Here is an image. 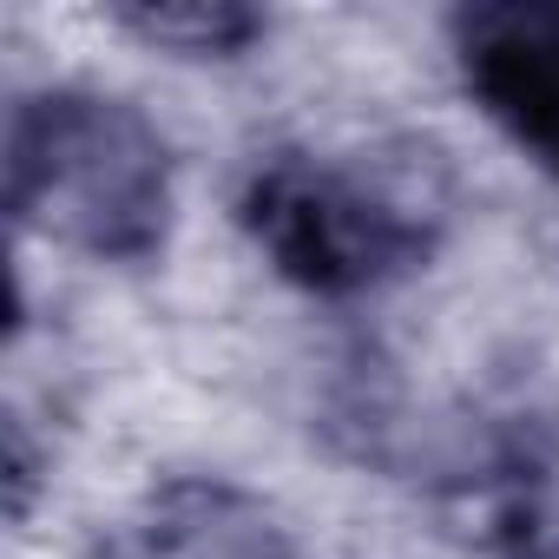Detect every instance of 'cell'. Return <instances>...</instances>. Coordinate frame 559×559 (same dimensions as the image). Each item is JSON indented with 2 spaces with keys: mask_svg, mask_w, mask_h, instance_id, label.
<instances>
[{
  "mask_svg": "<svg viewBox=\"0 0 559 559\" xmlns=\"http://www.w3.org/2000/svg\"><path fill=\"white\" fill-rule=\"evenodd\" d=\"M8 211L93 263H145L171 230V152L132 99L27 93L8 112Z\"/></svg>",
  "mask_w": 559,
  "mask_h": 559,
  "instance_id": "obj_1",
  "label": "cell"
},
{
  "mask_svg": "<svg viewBox=\"0 0 559 559\" xmlns=\"http://www.w3.org/2000/svg\"><path fill=\"white\" fill-rule=\"evenodd\" d=\"M237 217L270 270L323 304L402 284L441 243V211L428 191L323 152H270L243 178Z\"/></svg>",
  "mask_w": 559,
  "mask_h": 559,
  "instance_id": "obj_2",
  "label": "cell"
},
{
  "mask_svg": "<svg viewBox=\"0 0 559 559\" xmlns=\"http://www.w3.org/2000/svg\"><path fill=\"white\" fill-rule=\"evenodd\" d=\"M454 67L474 106L559 178V0H487L454 14Z\"/></svg>",
  "mask_w": 559,
  "mask_h": 559,
  "instance_id": "obj_3",
  "label": "cell"
},
{
  "mask_svg": "<svg viewBox=\"0 0 559 559\" xmlns=\"http://www.w3.org/2000/svg\"><path fill=\"white\" fill-rule=\"evenodd\" d=\"M132 559H304V552L257 493L211 474H178L139 507Z\"/></svg>",
  "mask_w": 559,
  "mask_h": 559,
  "instance_id": "obj_4",
  "label": "cell"
},
{
  "mask_svg": "<svg viewBox=\"0 0 559 559\" xmlns=\"http://www.w3.org/2000/svg\"><path fill=\"white\" fill-rule=\"evenodd\" d=\"M493 559H559V441L513 435L487 474Z\"/></svg>",
  "mask_w": 559,
  "mask_h": 559,
  "instance_id": "obj_5",
  "label": "cell"
},
{
  "mask_svg": "<svg viewBox=\"0 0 559 559\" xmlns=\"http://www.w3.org/2000/svg\"><path fill=\"white\" fill-rule=\"evenodd\" d=\"M112 21L171 53H243L263 34V14L237 0H145V8H119Z\"/></svg>",
  "mask_w": 559,
  "mask_h": 559,
  "instance_id": "obj_6",
  "label": "cell"
}]
</instances>
